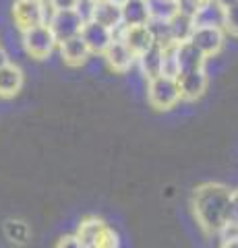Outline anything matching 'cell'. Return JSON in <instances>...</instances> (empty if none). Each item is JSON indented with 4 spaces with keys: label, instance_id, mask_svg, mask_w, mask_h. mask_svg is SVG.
<instances>
[{
    "label": "cell",
    "instance_id": "6da1fadb",
    "mask_svg": "<svg viewBox=\"0 0 238 248\" xmlns=\"http://www.w3.org/2000/svg\"><path fill=\"white\" fill-rule=\"evenodd\" d=\"M230 199H232V190L220 182L199 184L193 190L190 207L203 234L218 236V232L230 221Z\"/></svg>",
    "mask_w": 238,
    "mask_h": 248
},
{
    "label": "cell",
    "instance_id": "7a4b0ae2",
    "mask_svg": "<svg viewBox=\"0 0 238 248\" xmlns=\"http://www.w3.org/2000/svg\"><path fill=\"white\" fill-rule=\"evenodd\" d=\"M147 102L153 110L168 112L182 102L180 87L176 77L170 75H158L147 81Z\"/></svg>",
    "mask_w": 238,
    "mask_h": 248
},
{
    "label": "cell",
    "instance_id": "3957f363",
    "mask_svg": "<svg viewBox=\"0 0 238 248\" xmlns=\"http://www.w3.org/2000/svg\"><path fill=\"white\" fill-rule=\"evenodd\" d=\"M77 240L83 248H118V236L99 217H85L77 228Z\"/></svg>",
    "mask_w": 238,
    "mask_h": 248
},
{
    "label": "cell",
    "instance_id": "277c9868",
    "mask_svg": "<svg viewBox=\"0 0 238 248\" xmlns=\"http://www.w3.org/2000/svg\"><path fill=\"white\" fill-rule=\"evenodd\" d=\"M21 44H23V50L27 52V56H32L35 60L50 58L52 52L58 48V42L48 23L21 31Z\"/></svg>",
    "mask_w": 238,
    "mask_h": 248
},
{
    "label": "cell",
    "instance_id": "5b68a950",
    "mask_svg": "<svg viewBox=\"0 0 238 248\" xmlns=\"http://www.w3.org/2000/svg\"><path fill=\"white\" fill-rule=\"evenodd\" d=\"M50 13L52 11L46 0H15L11 6L13 21L19 31H25V29L48 23Z\"/></svg>",
    "mask_w": 238,
    "mask_h": 248
},
{
    "label": "cell",
    "instance_id": "8992f818",
    "mask_svg": "<svg viewBox=\"0 0 238 248\" xmlns=\"http://www.w3.org/2000/svg\"><path fill=\"white\" fill-rule=\"evenodd\" d=\"M85 15L79 9H64V11H52L48 17V25L54 33L56 42H64L71 40V37L79 35L83 29V23H85Z\"/></svg>",
    "mask_w": 238,
    "mask_h": 248
},
{
    "label": "cell",
    "instance_id": "52a82bcc",
    "mask_svg": "<svg viewBox=\"0 0 238 248\" xmlns=\"http://www.w3.org/2000/svg\"><path fill=\"white\" fill-rule=\"evenodd\" d=\"M189 42L199 48L205 58H213L218 56L224 48V42H226V31L224 27H209V25H195L193 33H190Z\"/></svg>",
    "mask_w": 238,
    "mask_h": 248
},
{
    "label": "cell",
    "instance_id": "ba28073f",
    "mask_svg": "<svg viewBox=\"0 0 238 248\" xmlns=\"http://www.w3.org/2000/svg\"><path fill=\"white\" fill-rule=\"evenodd\" d=\"M79 35L89 48L91 56H102V54L108 50L112 40L116 37V33H114L112 29L99 25L97 21H91V19H87L85 23H83V29H81Z\"/></svg>",
    "mask_w": 238,
    "mask_h": 248
},
{
    "label": "cell",
    "instance_id": "9c48e42d",
    "mask_svg": "<svg viewBox=\"0 0 238 248\" xmlns=\"http://www.w3.org/2000/svg\"><path fill=\"white\" fill-rule=\"evenodd\" d=\"M102 56L106 60V64H108L112 71L118 73V75L128 73L130 68L137 64V56L133 54V50H130L128 46L120 40L118 33H116V37L112 40V44L108 46V50H106Z\"/></svg>",
    "mask_w": 238,
    "mask_h": 248
},
{
    "label": "cell",
    "instance_id": "30bf717a",
    "mask_svg": "<svg viewBox=\"0 0 238 248\" xmlns=\"http://www.w3.org/2000/svg\"><path fill=\"white\" fill-rule=\"evenodd\" d=\"M89 19L112 29L114 33L122 29V9L118 2H112V0H94L89 4Z\"/></svg>",
    "mask_w": 238,
    "mask_h": 248
},
{
    "label": "cell",
    "instance_id": "8fae6325",
    "mask_svg": "<svg viewBox=\"0 0 238 248\" xmlns=\"http://www.w3.org/2000/svg\"><path fill=\"white\" fill-rule=\"evenodd\" d=\"M176 81H178L180 95H182L184 102H197L199 97H203V93L207 91V85H209L205 68H201V71L178 73L176 75Z\"/></svg>",
    "mask_w": 238,
    "mask_h": 248
},
{
    "label": "cell",
    "instance_id": "7c38bea8",
    "mask_svg": "<svg viewBox=\"0 0 238 248\" xmlns=\"http://www.w3.org/2000/svg\"><path fill=\"white\" fill-rule=\"evenodd\" d=\"M118 37L133 50L135 56H139V54L149 50L151 46L156 44L153 33L149 29V23H145V25H125L118 31Z\"/></svg>",
    "mask_w": 238,
    "mask_h": 248
},
{
    "label": "cell",
    "instance_id": "4fadbf2b",
    "mask_svg": "<svg viewBox=\"0 0 238 248\" xmlns=\"http://www.w3.org/2000/svg\"><path fill=\"white\" fill-rule=\"evenodd\" d=\"M58 50H60V58H63V62L71 68L83 66L91 56V52L85 46V42L81 40V35H75V37H71V40L60 42Z\"/></svg>",
    "mask_w": 238,
    "mask_h": 248
},
{
    "label": "cell",
    "instance_id": "5bb4252c",
    "mask_svg": "<svg viewBox=\"0 0 238 248\" xmlns=\"http://www.w3.org/2000/svg\"><path fill=\"white\" fill-rule=\"evenodd\" d=\"M23 83H25V75H23L21 66H17L11 60L0 66V97H15L23 89Z\"/></svg>",
    "mask_w": 238,
    "mask_h": 248
},
{
    "label": "cell",
    "instance_id": "9a60e30c",
    "mask_svg": "<svg viewBox=\"0 0 238 248\" xmlns=\"http://www.w3.org/2000/svg\"><path fill=\"white\" fill-rule=\"evenodd\" d=\"M176 62H178V73L201 71V68H205L207 58H205V54L199 48H195L190 42H180L176 46Z\"/></svg>",
    "mask_w": 238,
    "mask_h": 248
},
{
    "label": "cell",
    "instance_id": "2e32d148",
    "mask_svg": "<svg viewBox=\"0 0 238 248\" xmlns=\"http://www.w3.org/2000/svg\"><path fill=\"white\" fill-rule=\"evenodd\" d=\"M137 66H139L141 75L145 79H153V77L162 75L164 73V50L162 46L153 44L149 50H145L143 54L137 56Z\"/></svg>",
    "mask_w": 238,
    "mask_h": 248
},
{
    "label": "cell",
    "instance_id": "e0dca14e",
    "mask_svg": "<svg viewBox=\"0 0 238 248\" xmlns=\"http://www.w3.org/2000/svg\"><path fill=\"white\" fill-rule=\"evenodd\" d=\"M122 9V27L125 25H145L149 23L147 0H125Z\"/></svg>",
    "mask_w": 238,
    "mask_h": 248
},
{
    "label": "cell",
    "instance_id": "ac0fdd59",
    "mask_svg": "<svg viewBox=\"0 0 238 248\" xmlns=\"http://www.w3.org/2000/svg\"><path fill=\"white\" fill-rule=\"evenodd\" d=\"M168 27H170V33H172V40L176 44L180 42H189L190 33L195 29V19L187 13H176L172 19H168Z\"/></svg>",
    "mask_w": 238,
    "mask_h": 248
},
{
    "label": "cell",
    "instance_id": "d6986e66",
    "mask_svg": "<svg viewBox=\"0 0 238 248\" xmlns=\"http://www.w3.org/2000/svg\"><path fill=\"white\" fill-rule=\"evenodd\" d=\"M195 25H209V27H222L224 25V9H222L220 4H216L211 0V2H207L201 11L195 15Z\"/></svg>",
    "mask_w": 238,
    "mask_h": 248
},
{
    "label": "cell",
    "instance_id": "ffe728a7",
    "mask_svg": "<svg viewBox=\"0 0 238 248\" xmlns=\"http://www.w3.org/2000/svg\"><path fill=\"white\" fill-rule=\"evenodd\" d=\"M147 9L149 21H168L178 13V4H176V0H147Z\"/></svg>",
    "mask_w": 238,
    "mask_h": 248
},
{
    "label": "cell",
    "instance_id": "44dd1931",
    "mask_svg": "<svg viewBox=\"0 0 238 248\" xmlns=\"http://www.w3.org/2000/svg\"><path fill=\"white\" fill-rule=\"evenodd\" d=\"M224 31L226 35L238 37V2L230 4L228 9H224Z\"/></svg>",
    "mask_w": 238,
    "mask_h": 248
},
{
    "label": "cell",
    "instance_id": "7402d4cb",
    "mask_svg": "<svg viewBox=\"0 0 238 248\" xmlns=\"http://www.w3.org/2000/svg\"><path fill=\"white\" fill-rule=\"evenodd\" d=\"M207 2H211V0H176V4H178V11L190 15V17H195V15L201 11Z\"/></svg>",
    "mask_w": 238,
    "mask_h": 248
},
{
    "label": "cell",
    "instance_id": "603a6c76",
    "mask_svg": "<svg viewBox=\"0 0 238 248\" xmlns=\"http://www.w3.org/2000/svg\"><path fill=\"white\" fill-rule=\"evenodd\" d=\"M50 11H64V9H79L83 0H46Z\"/></svg>",
    "mask_w": 238,
    "mask_h": 248
},
{
    "label": "cell",
    "instance_id": "cb8c5ba5",
    "mask_svg": "<svg viewBox=\"0 0 238 248\" xmlns=\"http://www.w3.org/2000/svg\"><path fill=\"white\" fill-rule=\"evenodd\" d=\"M54 248H83V246H81L79 240H77V236H63L56 242Z\"/></svg>",
    "mask_w": 238,
    "mask_h": 248
},
{
    "label": "cell",
    "instance_id": "d4e9b609",
    "mask_svg": "<svg viewBox=\"0 0 238 248\" xmlns=\"http://www.w3.org/2000/svg\"><path fill=\"white\" fill-rule=\"evenodd\" d=\"M230 221L238 223V188L232 190V199H230Z\"/></svg>",
    "mask_w": 238,
    "mask_h": 248
},
{
    "label": "cell",
    "instance_id": "484cf974",
    "mask_svg": "<svg viewBox=\"0 0 238 248\" xmlns=\"http://www.w3.org/2000/svg\"><path fill=\"white\" fill-rule=\"evenodd\" d=\"M213 2H216V4H220V6H222V9H228V6H230V4H234V2H238V0H213Z\"/></svg>",
    "mask_w": 238,
    "mask_h": 248
},
{
    "label": "cell",
    "instance_id": "4316f807",
    "mask_svg": "<svg viewBox=\"0 0 238 248\" xmlns=\"http://www.w3.org/2000/svg\"><path fill=\"white\" fill-rule=\"evenodd\" d=\"M220 248H238V240H228V242H222Z\"/></svg>",
    "mask_w": 238,
    "mask_h": 248
},
{
    "label": "cell",
    "instance_id": "83f0119b",
    "mask_svg": "<svg viewBox=\"0 0 238 248\" xmlns=\"http://www.w3.org/2000/svg\"><path fill=\"white\" fill-rule=\"evenodd\" d=\"M4 62H9V58H6V54L2 52V48H0V66H2Z\"/></svg>",
    "mask_w": 238,
    "mask_h": 248
},
{
    "label": "cell",
    "instance_id": "f1b7e54d",
    "mask_svg": "<svg viewBox=\"0 0 238 248\" xmlns=\"http://www.w3.org/2000/svg\"><path fill=\"white\" fill-rule=\"evenodd\" d=\"M112 2H118V4H122V2H125V0H112Z\"/></svg>",
    "mask_w": 238,
    "mask_h": 248
},
{
    "label": "cell",
    "instance_id": "f546056e",
    "mask_svg": "<svg viewBox=\"0 0 238 248\" xmlns=\"http://www.w3.org/2000/svg\"><path fill=\"white\" fill-rule=\"evenodd\" d=\"M89 2H94V0H89Z\"/></svg>",
    "mask_w": 238,
    "mask_h": 248
}]
</instances>
